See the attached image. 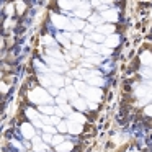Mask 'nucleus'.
<instances>
[{"label": "nucleus", "instance_id": "obj_1", "mask_svg": "<svg viewBox=\"0 0 152 152\" xmlns=\"http://www.w3.org/2000/svg\"><path fill=\"white\" fill-rule=\"evenodd\" d=\"M30 100L36 105H46V103H53V98H51L49 93H46L43 88H34L31 90L30 93Z\"/></svg>", "mask_w": 152, "mask_h": 152}, {"label": "nucleus", "instance_id": "obj_2", "mask_svg": "<svg viewBox=\"0 0 152 152\" xmlns=\"http://www.w3.org/2000/svg\"><path fill=\"white\" fill-rule=\"evenodd\" d=\"M85 96H87V102H88V100L100 102V98H102V90L96 88V87H88L87 92H85Z\"/></svg>", "mask_w": 152, "mask_h": 152}, {"label": "nucleus", "instance_id": "obj_3", "mask_svg": "<svg viewBox=\"0 0 152 152\" xmlns=\"http://www.w3.org/2000/svg\"><path fill=\"white\" fill-rule=\"evenodd\" d=\"M53 21H54V25H56L57 28H62V30H72V25L69 23V21L66 20L64 17H59V15H54L53 17Z\"/></svg>", "mask_w": 152, "mask_h": 152}, {"label": "nucleus", "instance_id": "obj_4", "mask_svg": "<svg viewBox=\"0 0 152 152\" xmlns=\"http://www.w3.org/2000/svg\"><path fill=\"white\" fill-rule=\"evenodd\" d=\"M34 137V126L21 124V139H33Z\"/></svg>", "mask_w": 152, "mask_h": 152}, {"label": "nucleus", "instance_id": "obj_5", "mask_svg": "<svg viewBox=\"0 0 152 152\" xmlns=\"http://www.w3.org/2000/svg\"><path fill=\"white\" fill-rule=\"evenodd\" d=\"M67 132H70V134H79V132H82V124L80 123L69 121L67 123Z\"/></svg>", "mask_w": 152, "mask_h": 152}, {"label": "nucleus", "instance_id": "obj_6", "mask_svg": "<svg viewBox=\"0 0 152 152\" xmlns=\"http://www.w3.org/2000/svg\"><path fill=\"white\" fill-rule=\"evenodd\" d=\"M102 18L108 21H116L118 20V13H116V10H105L102 13Z\"/></svg>", "mask_w": 152, "mask_h": 152}, {"label": "nucleus", "instance_id": "obj_7", "mask_svg": "<svg viewBox=\"0 0 152 152\" xmlns=\"http://www.w3.org/2000/svg\"><path fill=\"white\" fill-rule=\"evenodd\" d=\"M96 33L103 34V36L113 33V25H100V26H96Z\"/></svg>", "mask_w": 152, "mask_h": 152}, {"label": "nucleus", "instance_id": "obj_8", "mask_svg": "<svg viewBox=\"0 0 152 152\" xmlns=\"http://www.w3.org/2000/svg\"><path fill=\"white\" fill-rule=\"evenodd\" d=\"M70 149H72V142L70 141H64V142H61L59 145H56L57 152H70Z\"/></svg>", "mask_w": 152, "mask_h": 152}, {"label": "nucleus", "instance_id": "obj_9", "mask_svg": "<svg viewBox=\"0 0 152 152\" xmlns=\"http://www.w3.org/2000/svg\"><path fill=\"white\" fill-rule=\"evenodd\" d=\"M49 79H51V82H53L54 87H64V82H66L62 77H61V75H56V74H51Z\"/></svg>", "mask_w": 152, "mask_h": 152}, {"label": "nucleus", "instance_id": "obj_10", "mask_svg": "<svg viewBox=\"0 0 152 152\" xmlns=\"http://www.w3.org/2000/svg\"><path fill=\"white\" fill-rule=\"evenodd\" d=\"M74 106H75L77 110H80V111H83V110H87V106H88V102L87 100H83V98H77V100H74Z\"/></svg>", "mask_w": 152, "mask_h": 152}, {"label": "nucleus", "instance_id": "obj_11", "mask_svg": "<svg viewBox=\"0 0 152 152\" xmlns=\"http://www.w3.org/2000/svg\"><path fill=\"white\" fill-rule=\"evenodd\" d=\"M88 39L92 41V43H105V39L106 38L103 36V34H100V33H92V34H88Z\"/></svg>", "mask_w": 152, "mask_h": 152}, {"label": "nucleus", "instance_id": "obj_12", "mask_svg": "<svg viewBox=\"0 0 152 152\" xmlns=\"http://www.w3.org/2000/svg\"><path fill=\"white\" fill-rule=\"evenodd\" d=\"M66 93H67V98L72 100V102L79 98V92H77L75 88H74V85H72V87H67V88H66Z\"/></svg>", "mask_w": 152, "mask_h": 152}, {"label": "nucleus", "instance_id": "obj_13", "mask_svg": "<svg viewBox=\"0 0 152 152\" xmlns=\"http://www.w3.org/2000/svg\"><path fill=\"white\" fill-rule=\"evenodd\" d=\"M34 144V152H49V147H48L46 142H33Z\"/></svg>", "mask_w": 152, "mask_h": 152}, {"label": "nucleus", "instance_id": "obj_14", "mask_svg": "<svg viewBox=\"0 0 152 152\" xmlns=\"http://www.w3.org/2000/svg\"><path fill=\"white\" fill-rule=\"evenodd\" d=\"M75 15H77V17H82V18L88 17V15H90V10H88V5H82V7L79 8V10H75Z\"/></svg>", "mask_w": 152, "mask_h": 152}, {"label": "nucleus", "instance_id": "obj_15", "mask_svg": "<svg viewBox=\"0 0 152 152\" xmlns=\"http://www.w3.org/2000/svg\"><path fill=\"white\" fill-rule=\"evenodd\" d=\"M74 87H75V90H77L79 93H83V95H85V92H87V85L82 82V80H75V82H74Z\"/></svg>", "mask_w": 152, "mask_h": 152}, {"label": "nucleus", "instance_id": "obj_16", "mask_svg": "<svg viewBox=\"0 0 152 152\" xmlns=\"http://www.w3.org/2000/svg\"><path fill=\"white\" fill-rule=\"evenodd\" d=\"M69 119H70V121H74V123H80V124L85 121V118H83L80 113H70V115H69Z\"/></svg>", "mask_w": 152, "mask_h": 152}, {"label": "nucleus", "instance_id": "obj_17", "mask_svg": "<svg viewBox=\"0 0 152 152\" xmlns=\"http://www.w3.org/2000/svg\"><path fill=\"white\" fill-rule=\"evenodd\" d=\"M39 110H41V111H43L46 116H51V115H54V113H56V108H53V106H49V105H41Z\"/></svg>", "mask_w": 152, "mask_h": 152}, {"label": "nucleus", "instance_id": "obj_18", "mask_svg": "<svg viewBox=\"0 0 152 152\" xmlns=\"http://www.w3.org/2000/svg\"><path fill=\"white\" fill-rule=\"evenodd\" d=\"M77 5V2H67V0H59V7L61 8H66V10H70Z\"/></svg>", "mask_w": 152, "mask_h": 152}, {"label": "nucleus", "instance_id": "obj_19", "mask_svg": "<svg viewBox=\"0 0 152 152\" xmlns=\"http://www.w3.org/2000/svg\"><path fill=\"white\" fill-rule=\"evenodd\" d=\"M105 43L108 44L110 48H115V46H118L119 38H118V36H111V38H108V39H105Z\"/></svg>", "mask_w": 152, "mask_h": 152}, {"label": "nucleus", "instance_id": "obj_20", "mask_svg": "<svg viewBox=\"0 0 152 152\" xmlns=\"http://www.w3.org/2000/svg\"><path fill=\"white\" fill-rule=\"evenodd\" d=\"M67 100H69V98H67V93L66 92H61L59 96L56 98V102L59 103V105H64V103H67Z\"/></svg>", "mask_w": 152, "mask_h": 152}, {"label": "nucleus", "instance_id": "obj_21", "mask_svg": "<svg viewBox=\"0 0 152 152\" xmlns=\"http://www.w3.org/2000/svg\"><path fill=\"white\" fill-rule=\"evenodd\" d=\"M64 141H66V137H64L62 134H54L53 136V144L54 145H59L61 142H64Z\"/></svg>", "mask_w": 152, "mask_h": 152}, {"label": "nucleus", "instance_id": "obj_22", "mask_svg": "<svg viewBox=\"0 0 152 152\" xmlns=\"http://www.w3.org/2000/svg\"><path fill=\"white\" fill-rule=\"evenodd\" d=\"M90 21H92L93 25H96V26H100V25H102V23H103V21H105V20H103V18H102V15H100V17H98V15H93V17L90 18Z\"/></svg>", "mask_w": 152, "mask_h": 152}, {"label": "nucleus", "instance_id": "obj_23", "mask_svg": "<svg viewBox=\"0 0 152 152\" xmlns=\"http://www.w3.org/2000/svg\"><path fill=\"white\" fill-rule=\"evenodd\" d=\"M88 83H92V85H103L105 80L100 79V77H92V79H88Z\"/></svg>", "mask_w": 152, "mask_h": 152}, {"label": "nucleus", "instance_id": "obj_24", "mask_svg": "<svg viewBox=\"0 0 152 152\" xmlns=\"http://www.w3.org/2000/svg\"><path fill=\"white\" fill-rule=\"evenodd\" d=\"M43 131L44 132H48V134H56V131H57V128H53V126H51V124H44L43 126Z\"/></svg>", "mask_w": 152, "mask_h": 152}, {"label": "nucleus", "instance_id": "obj_25", "mask_svg": "<svg viewBox=\"0 0 152 152\" xmlns=\"http://www.w3.org/2000/svg\"><path fill=\"white\" fill-rule=\"evenodd\" d=\"M141 59H142V62H144V64H149V66L152 64V56H151L149 53H144V54L141 56Z\"/></svg>", "mask_w": 152, "mask_h": 152}, {"label": "nucleus", "instance_id": "obj_26", "mask_svg": "<svg viewBox=\"0 0 152 152\" xmlns=\"http://www.w3.org/2000/svg\"><path fill=\"white\" fill-rule=\"evenodd\" d=\"M57 131H59L61 134H64V132H67V123H66V121H61L59 124H57Z\"/></svg>", "mask_w": 152, "mask_h": 152}, {"label": "nucleus", "instance_id": "obj_27", "mask_svg": "<svg viewBox=\"0 0 152 152\" xmlns=\"http://www.w3.org/2000/svg\"><path fill=\"white\" fill-rule=\"evenodd\" d=\"M70 38H72V41H74V43H77V44L83 43V36H82V34H77V33H74Z\"/></svg>", "mask_w": 152, "mask_h": 152}, {"label": "nucleus", "instance_id": "obj_28", "mask_svg": "<svg viewBox=\"0 0 152 152\" xmlns=\"http://www.w3.org/2000/svg\"><path fill=\"white\" fill-rule=\"evenodd\" d=\"M41 83H43V87H53V82H51V79L49 77H41Z\"/></svg>", "mask_w": 152, "mask_h": 152}, {"label": "nucleus", "instance_id": "obj_29", "mask_svg": "<svg viewBox=\"0 0 152 152\" xmlns=\"http://www.w3.org/2000/svg\"><path fill=\"white\" fill-rule=\"evenodd\" d=\"M142 75H144L145 79H152V69L151 67H144V69H142Z\"/></svg>", "mask_w": 152, "mask_h": 152}, {"label": "nucleus", "instance_id": "obj_30", "mask_svg": "<svg viewBox=\"0 0 152 152\" xmlns=\"http://www.w3.org/2000/svg\"><path fill=\"white\" fill-rule=\"evenodd\" d=\"M72 26H74V30H75V28H85V25H83V21L82 20H79V18H77V20H74L72 21Z\"/></svg>", "mask_w": 152, "mask_h": 152}, {"label": "nucleus", "instance_id": "obj_31", "mask_svg": "<svg viewBox=\"0 0 152 152\" xmlns=\"http://www.w3.org/2000/svg\"><path fill=\"white\" fill-rule=\"evenodd\" d=\"M59 108L62 110L64 115H70V113H72V110H70V106L67 105V103H64V105H59Z\"/></svg>", "mask_w": 152, "mask_h": 152}, {"label": "nucleus", "instance_id": "obj_32", "mask_svg": "<svg viewBox=\"0 0 152 152\" xmlns=\"http://www.w3.org/2000/svg\"><path fill=\"white\" fill-rule=\"evenodd\" d=\"M144 93H145V87H144V85H139L137 90H136V95H137V96H142Z\"/></svg>", "mask_w": 152, "mask_h": 152}, {"label": "nucleus", "instance_id": "obj_33", "mask_svg": "<svg viewBox=\"0 0 152 152\" xmlns=\"http://www.w3.org/2000/svg\"><path fill=\"white\" fill-rule=\"evenodd\" d=\"M43 141L46 142V144H48V142H53V134H48V132H44V134H43Z\"/></svg>", "mask_w": 152, "mask_h": 152}, {"label": "nucleus", "instance_id": "obj_34", "mask_svg": "<svg viewBox=\"0 0 152 152\" xmlns=\"http://www.w3.org/2000/svg\"><path fill=\"white\" fill-rule=\"evenodd\" d=\"M144 113H145V116H149V118H152V105H149V106H145V110H144Z\"/></svg>", "mask_w": 152, "mask_h": 152}, {"label": "nucleus", "instance_id": "obj_35", "mask_svg": "<svg viewBox=\"0 0 152 152\" xmlns=\"http://www.w3.org/2000/svg\"><path fill=\"white\" fill-rule=\"evenodd\" d=\"M43 43H44V44H54V39H53L51 36H44V38H43Z\"/></svg>", "mask_w": 152, "mask_h": 152}, {"label": "nucleus", "instance_id": "obj_36", "mask_svg": "<svg viewBox=\"0 0 152 152\" xmlns=\"http://www.w3.org/2000/svg\"><path fill=\"white\" fill-rule=\"evenodd\" d=\"M51 123H53V124H59L61 118H59V116H53V118H51Z\"/></svg>", "mask_w": 152, "mask_h": 152}, {"label": "nucleus", "instance_id": "obj_37", "mask_svg": "<svg viewBox=\"0 0 152 152\" xmlns=\"http://www.w3.org/2000/svg\"><path fill=\"white\" fill-rule=\"evenodd\" d=\"M49 92H51V95H57V93H59V90H57L56 87H49Z\"/></svg>", "mask_w": 152, "mask_h": 152}, {"label": "nucleus", "instance_id": "obj_38", "mask_svg": "<svg viewBox=\"0 0 152 152\" xmlns=\"http://www.w3.org/2000/svg\"><path fill=\"white\" fill-rule=\"evenodd\" d=\"M57 39H59V41H61V43H62V44H66V46H69V43H67V39H66V38H62V36H61V34H59V36H57Z\"/></svg>", "mask_w": 152, "mask_h": 152}, {"label": "nucleus", "instance_id": "obj_39", "mask_svg": "<svg viewBox=\"0 0 152 152\" xmlns=\"http://www.w3.org/2000/svg\"><path fill=\"white\" fill-rule=\"evenodd\" d=\"M83 30H85V33H90V34L93 33V26H90V25H88V26H85Z\"/></svg>", "mask_w": 152, "mask_h": 152}, {"label": "nucleus", "instance_id": "obj_40", "mask_svg": "<svg viewBox=\"0 0 152 152\" xmlns=\"http://www.w3.org/2000/svg\"><path fill=\"white\" fill-rule=\"evenodd\" d=\"M17 7H18V12H20V13H21V12L25 10V4H21V2H20V4H18V5H17Z\"/></svg>", "mask_w": 152, "mask_h": 152}, {"label": "nucleus", "instance_id": "obj_41", "mask_svg": "<svg viewBox=\"0 0 152 152\" xmlns=\"http://www.w3.org/2000/svg\"><path fill=\"white\" fill-rule=\"evenodd\" d=\"M0 90H2V92H7V90H8V87L5 85V83H0Z\"/></svg>", "mask_w": 152, "mask_h": 152}, {"label": "nucleus", "instance_id": "obj_42", "mask_svg": "<svg viewBox=\"0 0 152 152\" xmlns=\"http://www.w3.org/2000/svg\"><path fill=\"white\" fill-rule=\"evenodd\" d=\"M12 8H13L12 5H8V7H7V13H8V15H12V13H13V10H12Z\"/></svg>", "mask_w": 152, "mask_h": 152}, {"label": "nucleus", "instance_id": "obj_43", "mask_svg": "<svg viewBox=\"0 0 152 152\" xmlns=\"http://www.w3.org/2000/svg\"><path fill=\"white\" fill-rule=\"evenodd\" d=\"M128 152H139V151H137V149H129Z\"/></svg>", "mask_w": 152, "mask_h": 152}, {"label": "nucleus", "instance_id": "obj_44", "mask_svg": "<svg viewBox=\"0 0 152 152\" xmlns=\"http://www.w3.org/2000/svg\"><path fill=\"white\" fill-rule=\"evenodd\" d=\"M100 2H105V4H110V2H111V0H100Z\"/></svg>", "mask_w": 152, "mask_h": 152}, {"label": "nucleus", "instance_id": "obj_45", "mask_svg": "<svg viewBox=\"0 0 152 152\" xmlns=\"http://www.w3.org/2000/svg\"><path fill=\"white\" fill-rule=\"evenodd\" d=\"M74 2H77V4H79V0H74Z\"/></svg>", "mask_w": 152, "mask_h": 152}, {"label": "nucleus", "instance_id": "obj_46", "mask_svg": "<svg viewBox=\"0 0 152 152\" xmlns=\"http://www.w3.org/2000/svg\"><path fill=\"white\" fill-rule=\"evenodd\" d=\"M33 152H34V151H33Z\"/></svg>", "mask_w": 152, "mask_h": 152}]
</instances>
